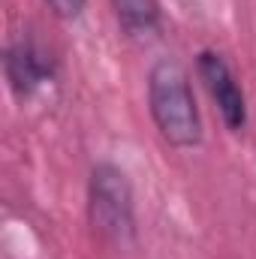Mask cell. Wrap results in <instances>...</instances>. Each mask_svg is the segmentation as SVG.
Masks as SVG:
<instances>
[{
  "mask_svg": "<svg viewBox=\"0 0 256 259\" xmlns=\"http://www.w3.org/2000/svg\"><path fill=\"white\" fill-rule=\"evenodd\" d=\"M118 24L127 30L130 36L154 33L160 24V3L157 0H112Z\"/></svg>",
  "mask_w": 256,
  "mask_h": 259,
  "instance_id": "5b68a950",
  "label": "cell"
},
{
  "mask_svg": "<svg viewBox=\"0 0 256 259\" xmlns=\"http://www.w3.org/2000/svg\"><path fill=\"white\" fill-rule=\"evenodd\" d=\"M91 226L115 247H127L136 238V205L127 172L115 163H97L88 184Z\"/></svg>",
  "mask_w": 256,
  "mask_h": 259,
  "instance_id": "7a4b0ae2",
  "label": "cell"
},
{
  "mask_svg": "<svg viewBox=\"0 0 256 259\" xmlns=\"http://www.w3.org/2000/svg\"><path fill=\"white\" fill-rule=\"evenodd\" d=\"M46 3H49V9H52L58 18L72 21V18H78V15L84 12V3H88V0H46Z\"/></svg>",
  "mask_w": 256,
  "mask_h": 259,
  "instance_id": "8992f818",
  "label": "cell"
},
{
  "mask_svg": "<svg viewBox=\"0 0 256 259\" xmlns=\"http://www.w3.org/2000/svg\"><path fill=\"white\" fill-rule=\"evenodd\" d=\"M3 69H6V81H9L12 94L15 97H30L42 81H49L55 75V61L33 39H18L6 49Z\"/></svg>",
  "mask_w": 256,
  "mask_h": 259,
  "instance_id": "277c9868",
  "label": "cell"
},
{
  "mask_svg": "<svg viewBox=\"0 0 256 259\" xmlns=\"http://www.w3.org/2000/svg\"><path fill=\"white\" fill-rule=\"evenodd\" d=\"M148 109L160 136L172 148H196L202 142V115L187 69L175 58H160L148 72Z\"/></svg>",
  "mask_w": 256,
  "mask_h": 259,
  "instance_id": "6da1fadb",
  "label": "cell"
},
{
  "mask_svg": "<svg viewBox=\"0 0 256 259\" xmlns=\"http://www.w3.org/2000/svg\"><path fill=\"white\" fill-rule=\"evenodd\" d=\"M196 69H199V75H202V81H205V88H208V94H211V100H214L226 130L229 133H241L247 127V100H244V91L235 81L229 64L223 61V55L199 52Z\"/></svg>",
  "mask_w": 256,
  "mask_h": 259,
  "instance_id": "3957f363",
  "label": "cell"
}]
</instances>
